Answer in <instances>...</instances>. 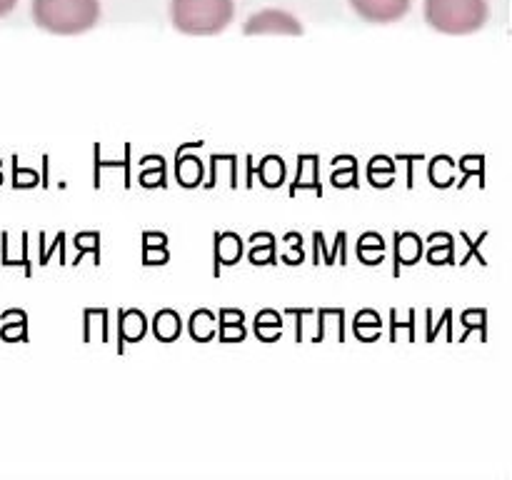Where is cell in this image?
I'll list each match as a JSON object with an SVG mask.
<instances>
[{
  "label": "cell",
  "mask_w": 512,
  "mask_h": 480,
  "mask_svg": "<svg viewBox=\"0 0 512 480\" xmlns=\"http://www.w3.org/2000/svg\"><path fill=\"white\" fill-rule=\"evenodd\" d=\"M30 15L45 33L80 35L98 25L100 0H33Z\"/></svg>",
  "instance_id": "obj_1"
},
{
  "label": "cell",
  "mask_w": 512,
  "mask_h": 480,
  "mask_svg": "<svg viewBox=\"0 0 512 480\" xmlns=\"http://www.w3.org/2000/svg\"><path fill=\"white\" fill-rule=\"evenodd\" d=\"M233 18L235 0H170V23L185 35H218Z\"/></svg>",
  "instance_id": "obj_2"
},
{
  "label": "cell",
  "mask_w": 512,
  "mask_h": 480,
  "mask_svg": "<svg viewBox=\"0 0 512 480\" xmlns=\"http://www.w3.org/2000/svg\"><path fill=\"white\" fill-rule=\"evenodd\" d=\"M425 23L445 35L478 33L490 18L488 0H425Z\"/></svg>",
  "instance_id": "obj_3"
},
{
  "label": "cell",
  "mask_w": 512,
  "mask_h": 480,
  "mask_svg": "<svg viewBox=\"0 0 512 480\" xmlns=\"http://www.w3.org/2000/svg\"><path fill=\"white\" fill-rule=\"evenodd\" d=\"M245 35H303V23L293 13L265 8L250 15L243 25Z\"/></svg>",
  "instance_id": "obj_4"
},
{
  "label": "cell",
  "mask_w": 512,
  "mask_h": 480,
  "mask_svg": "<svg viewBox=\"0 0 512 480\" xmlns=\"http://www.w3.org/2000/svg\"><path fill=\"white\" fill-rule=\"evenodd\" d=\"M348 3L365 23L388 25L405 18L413 0H348Z\"/></svg>",
  "instance_id": "obj_5"
},
{
  "label": "cell",
  "mask_w": 512,
  "mask_h": 480,
  "mask_svg": "<svg viewBox=\"0 0 512 480\" xmlns=\"http://www.w3.org/2000/svg\"><path fill=\"white\" fill-rule=\"evenodd\" d=\"M120 328V348L125 343H138L145 333H148V318L140 310H120L118 315Z\"/></svg>",
  "instance_id": "obj_6"
},
{
  "label": "cell",
  "mask_w": 512,
  "mask_h": 480,
  "mask_svg": "<svg viewBox=\"0 0 512 480\" xmlns=\"http://www.w3.org/2000/svg\"><path fill=\"white\" fill-rule=\"evenodd\" d=\"M243 255V240L235 233H218L215 235V263L218 265H235Z\"/></svg>",
  "instance_id": "obj_7"
},
{
  "label": "cell",
  "mask_w": 512,
  "mask_h": 480,
  "mask_svg": "<svg viewBox=\"0 0 512 480\" xmlns=\"http://www.w3.org/2000/svg\"><path fill=\"white\" fill-rule=\"evenodd\" d=\"M423 255V240L415 233H398L395 235V260L400 265H415Z\"/></svg>",
  "instance_id": "obj_8"
},
{
  "label": "cell",
  "mask_w": 512,
  "mask_h": 480,
  "mask_svg": "<svg viewBox=\"0 0 512 480\" xmlns=\"http://www.w3.org/2000/svg\"><path fill=\"white\" fill-rule=\"evenodd\" d=\"M245 315L240 310H220V340L238 343L245 338Z\"/></svg>",
  "instance_id": "obj_9"
},
{
  "label": "cell",
  "mask_w": 512,
  "mask_h": 480,
  "mask_svg": "<svg viewBox=\"0 0 512 480\" xmlns=\"http://www.w3.org/2000/svg\"><path fill=\"white\" fill-rule=\"evenodd\" d=\"M180 315L175 310H160L153 318V333L160 343H173L180 335Z\"/></svg>",
  "instance_id": "obj_10"
},
{
  "label": "cell",
  "mask_w": 512,
  "mask_h": 480,
  "mask_svg": "<svg viewBox=\"0 0 512 480\" xmlns=\"http://www.w3.org/2000/svg\"><path fill=\"white\" fill-rule=\"evenodd\" d=\"M215 315L210 313V310H195L193 315H190V335H193L198 343H208V340H213L215 335Z\"/></svg>",
  "instance_id": "obj_11"
},
{
  "label": "cell",
  "mask_w": 512,
  "mask_h": 480,
  "mask_svg": "<svg viewBox=\"0 0 512 480\" xmlns=\"http://www.w3.org/2000/svg\"><path fill=\"white\" fill-rule=\"evenodd\" d=\"M253 330L260 340L273 343L275 338H280L278 333L283 330V320H280V315L273 313V310H263V313H258V318H255Z\"/></svg>",
  "instance_id": "obj_12"
},
{
  "label": "cell",
  "mask_w": 512,
  "mask_h": 480,
  "mask_svg": "<svg viewBox=\"0 0 512 480\" xmlns=\"http://www.w3.org/2000/svg\"><path fill=\"white\" fill-rule=\"evenodd\" d=\"M175 175H178V183L183 188H195V185H200V178H203V165H200L198 158L180 155L178 163H175Z\"/></svg>",
  "instance_id": "obj_13"
},
{
  "label": "cell",
  "mask_w": 512,
  "mask_h": 480,
  "mask_svg": "<svg viewBox=\"0 0 512 480\" xmlns=\"http://www.w3.org/2000/svg\"><path fill=\"white\" fill-rule=\"evenodd\" d=\"M258 178L265 188H278L285 180V163L278 155H273V158L268 155V158H263V163L258 165Z\"/></svg>",
  "instance_id": "obj_14"
},
{
  "label": "cell",
  "mask_w": 512,
  "mask_h": 480,
  "mask_svg": "<svg viewBox=\"0 0 512 480\" xmlns=\"http://www.w3.org/2000/svg\"><path fill=\"white\" fill-rule=\"evenodd\" d=\"M440 240H443V243H438V238H435V235H430L428 260L433 265H445V263H450V258H453V238H450L448 233H443L440 235Z\"/></svg>",
  "instance_id": "obj_15"
},
{
  "label": "cell",
  "mask_w": 512,
  "mask_h": 480,
  "mask_svg": "<svg viewBox=\"0 0 512 480\" xmlns=\"http://www.w3.org/2000/svg\"><path fill=\"white\" fill-rule=\"evenodd\" d=\"M265 243H255L253 238H250V243H253V248H250V263L255 265H268L275 260V238L270 233H265Z\"/></svg>",
  "instance_id": "obj_16"
},
{
  "label": "cell",
  "mask_w": 512,
  "mask_h": 480,
  "mask_svg": "<svg viewBox=\"0 0 512 480\" xmlns=\"http://www.w3.org/2000/svg\"><path fill=\"white\" fill-rule=\"evenodd\" d=\"M430 178L435 180L438 188H445V185L453 183V160L445 158V155L435 158L433 165H430Z\"/></svg>",
  "instance_id": "obj_17"
},
{
  "label": "cell",
  "mask_w": 512,
  "mask_h": 480,
  "mask_svg": "<svg viewBox=\"0 0 512 480\" xmlns=\"http://www.w3.org/2000/svg\"><path fill=\"white\" fill-rule=\"evenodd\" d=\"M365 328H373L380 333V315L375 313V310H360V313L355 315V323H353L355 335L363 333Z\"/></svg>",
  "instance_id": "obj_18"
},
{
  "label": "cell",
  "mask_w": 512,
  "mask_h": 480,
  "mask_svg": "<svg viewBox=\"0 0 512 480\" xmlns=\"http://www.w3.org/2000/svg\"><path fill=\"white\" fill-rule=\"evenodd\" d=\"M15 5H18V0H0V18H3V15H8Z\"/></svg>",
  "instance_id": "obj_19"
},
{
  "label": "cell",
  "mask_w": 512,
  "mask_h": 480,
  "mask_svg": "<svg viewBox=\"0 0 512 480\" xmlns=\"http://www.w3.org/2000/svg\"><path fill=\"white\" fill-rule=\"evenodd\" d=\"M0 183H3V175H0Z\"/></svg>",
  "instance_id": "obj_20"
}]
</instances>
